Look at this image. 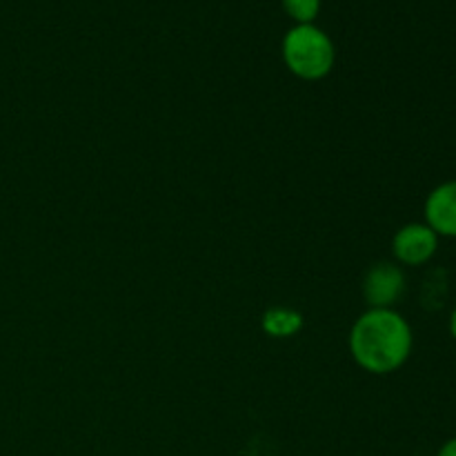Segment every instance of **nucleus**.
Segmentation results:
<instances>
[{
    "label": "nucleus",
    "instance_id": "nucleus-6",
    "mask_svg": "<svg viewBox=\"0 0 456 456\" xmlns=\"http://www.w3.org/2000/svg\"><path fill=\"white\" fill-rule=\"evenodd\" d=\"M261 328L272 338H292L303 330V314L292 307L276 305L263 314Z\"/></svg>",
    "mask_w": 456,
    "mask_h": 456
},
{
    "label": "nucleus",
    "instance_id": "nucleus-8",
    "mask_svg": "<svg viewBox=\"0 0 456 456\" xmlns=\"http://www.w3.org/2000/svg\"><path fill=\"white\" fill-rule=\"evenodd\" d=\"M435 456H456V436H450L448 441H444Z\"/></svg>",
    "mask_w": 456,
    "mask_h": 456
},
{
    "label": "nucleus",
    "instance_id": "nucleus-3",
    "mask_svg": "<svg viewBox=\"0 0 456 456\" xmlns=\"http://www.w3.org/2000/svg\"><path fill=\"white\" fill-rule=\"evenodd\" d=\"M408 289L405 270L395 261H379L365 270L361 294L368 307H396Z\"/></svg>",
    "mask_w": 456,
    "mask_h": 456
},
{
    "label": "nucleus",
    "instance_id": "nucleus-2",
    "mask_svg": "<svg viewBox=\"0 0 456 456\" xmlns=\"http://www.w3.org/2000/svg\"><path fill=\"white\" fill-rule=\"evenodd\" d=\"M281 56L289 74L316 83L332 74L337 62V47L325 29L310 25H292L281 40Z\"/></svg>",
    "mask_w": 456,
    "mask_h": 456
},
{
    "label": "nucleus",
    "instance_id": "nucleus-9",
    "mask_svg": "<svg viewBox=\"0 0 456 456\" xmlns=\"http://www.w3.org/2000/svg\"><path fill=\"white\" fill-rule=\"evenodd\" d=\"M448 330H450V337H452V338H454V343H456V305H454V310L450 312Z\"/></svg>",
    "mask_w": 456,
    "mask_h": 456
},
{
    "label": "nucleus",
    "instance_id": "nucleus-1",
    "mask_svg": "<svg viewBox=\"0 0 456 456\" xmlns=\"http://www.w3.org/2000/svg\"><path fill=\"white\" fill-rule=\"evenodd\" d=\"M347 350L361 370L386 377L403 368L412 356V325L396 307H368L352 323Z\"/></svg>",
    "mask_w": 456,
    "mask_h": 456
},
{
    "label": "nucleus",
    "instance_id": "nucleus-4",
    "mask_svg": "<svg viewBox=\"0 0 456 456\" xmlns=\"http://www.w3.org/2000/svg\"><path fill=\"white\" fill-rule=\"evenodd\" d=\"M441 239L423 221L405 223L392 236V256L401 267H423L436 256Z\"/></svg>",
    "mask_w": 456,
    "mask_h": 456
},
{
    "label": "nucleus",
    "instance_id": "nucleus-7",
    "mask_svg": "<svg viewBox=\"0 0 456 456\" xmlns=\"http://www.w3.org/2000/svg\"><path fill=\"white\" fill-rule=\"evenodd\" d=\"M323 0H281L283 12L294 20V25H310L319 18Z\"/></svg>",
    "mask_w": 456,
    "mask_h": 456
},
{
    "label": "nucleus",
    "instance_id": "nucleus-5",
    "mask_svg": "<svg viewBox=\"0 0 456 456\" xmlns=\"http://www.w3.org/2000/svg\"><path fill=\"white\" fill-rule=\"evenodd\" d=\"M423 223L439 239H456V178L439 183L423 200Z\"/></svg>",
    "mask_w": 456,
    "mask_h": 456
}]
</instances>
